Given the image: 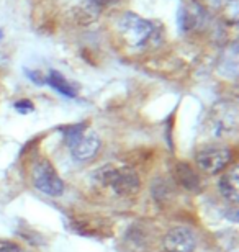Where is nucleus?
<instances>
[{
  "instance_id": "1",
  "label": "nucleus",
  "mask_w": 239,
  "mask_h": 252,
  "mask_svg": "<svg viewBox=\"0 0 239 252\" xmlns=\"http://www.w3.org/2000/svg\"><path fill=\"white\" fill-rule=\"evenodd\" d=\"M118 32L123 41L131 48H143L151 41L156 33V27L149 20L136 15L133 12H126L118 20Z\"/></svg>"
},
{
  "instance_id": "2",
  "label": "nucleus",
  "mask_w": 239,
  "mask_h": 252,
  "mask_svg": "<svg viewBox=\"0 0 239 252\" xmlns=\"http://www.w3.org/2000/svg\"><path fill=\"white\" fill-rule=\"evenodd\" d=\"M97 179L116 195H133L139 189V177L133 169L126 165H105L97 172Z\"/></svg>"
},
{
  "instance_id": "3",
  "label": "nucleus",
  "mask_w": 239,
  "mask_h": 252,
  "mask_svg": "<svg viewBox=\"0 0 239 252\" xmlns=\"http://www.w3.org/2000/svg\"><path fill=\"white\" fill-rule=\"evenodd\" d=\"M233 153L230 148L225 146H210V148H203L197 153L195 160L205 174L215 175L221 172L223 169L228 167V164L231 162Z\"/></svg>"
},
{
  "instance_id": "4",
  "label": "nucleus",
  "mask_w": 239,
  "mask_h": 252,
  "mask_svg": "<svg viewBox=\"0 0 239 252\" xmlns=\"http://www.w3.org/2000/svg\"><path fill=\"white\" fill-rule=\"evenodd\" d=\"M33 182L39 191L49 196H59L64 191V184L61 180L59 174L56 172L53 164L49 160L43 159L34 165L33 169Z\"/></svg>"
},
{
  "instance_id": "5",
  "label": "nucleus",
  "mask_w": 239,
  "mask_h": 252,
  "mask_svg": "<svg viewBox=\"0 0 239 252\" xmlns=\"http://www.w3.org/2000/svg\"><path fill=\"white\" fill-rule=\"evenodd\" d=\"M211 133L218 138H226L231 136L238 128V113L236 108L231 103H218L213 107L211 117H210Z\"/></svg>"
},
{
  "instance_id": "6",
  "label": "nucleus",
  "mask_w": 239,
  "mask_h": 252,
  "mask_svg": "<svg viewBox=\"0 0 239 252\" xmlns=\"http://www.w3.org/2000/svg\"><path fill=\"white\" fill-rule=\"evenodd\" d=\"M166 252H193L197 246V239L190 229L187 228H172L164 238Z\"/></svg>"
},
{
  "instance_id": "7",
  "label": "nucleus",
  "mask_w": 239,
  "mask_h": 252,
  "mask_svg": "<svg viewBox=\"0 0 239 252\" xmlns=\"http://www.w3.org/2000/svg\"><path fill=\"white\" fill-rule=\"evenodd\" d=\"M220 190L223 196L233 205H238L239 201V170L238 165H233L231 170H228L220 179Z\"/></svg>"
},
{
  "instance_id": "8",
  "label": "nucleus",
  "mask_w": 239,
  "mask_h": 252,
  "mask_svg": "<svg viewBox=\"0 0 239 252\" xmlns=\"http://www.w3.org/2000/svg\"><path fill=\"white\" fill-rule=\"evenodd\" d=\"M100 149V139L95 134H87L82 136L77 144L72 146V156L77 160H89L97 156Z\"/></svg>"
},
{
  "instance_id": "9",
  "label": "nucleus",
  "mask_w": 239,
  "mask_h": 252,
  "mask_svg": "<svg viewBox=\"0 0 239 252\" xmlns=\"http://www.w3.org/2000/svg\"><path fill=\"white\" fill-rule=\"evenodd\" d=\"M72 17L75 20V23L90 25L100 17V8L97 7V5H94L90 0H87V2L79 3L77 7L72 10Z\"/></svg>"
},
{
  "instance_id": "10",
  "label": "nucleus",
  "mask_w": 239,
  "mask_h": 252,
  "mask_svg": "<svg viewBox=\"0 0 239 252\" xmlns=\"http://www.w3.org/2000/svg\"><path fill=\"white\" fill-rule=\"evenodd\" d=\"M175 174H177L179 182L184 185L185 189L198 190V187H200V179H198V175L193 172V169L190 167V165H187L185 162H180L179 165H177Z\"/></svg>"
},
{
  "instance_id": "11",
  "label": "nucleus",
  "mask_w": 239,
  "mask_h": 252,
  "mask_svg": "<svg viewBox=\"0 0 239 252\" xmlns=\"http://www.w3.org/2000/svg\"><path fill=\"white\" fill-rule=\"evenodd\" d=\"M46 82H48L54 90H58L59 94L66 95V97H75V95H77V92H75V89L68 82V80H66V77H64L63 74L58 72V70H51L49 75L46 77Z\"/></svg>"
},
{
  "instance_id": "12",
  "label": "nucleus",
  "mask_w": 239,
  "mask_h": 252,
  "mask_svg": "<svg viewBox=\"0 0 239 252\" xmlns=\"http://www.w3.org/2000/svg\"><path fill=\"white\" fill-rule=\"evenodd\" d=\"M202 7L198 5L197 7V12L200 10ZM195 12V10H192V8H184L182 7L179 10V25H180V28L182 30H193L198 25V22H200V15H198Z\"/></svg>"
},
{
  "instance_id": "13",
  "label": "nucleus",
  "mask_w": 239,
  "mask_h": 252,
  "mask_svg": "<svg viewBox=\"0 0 239 252\" xmlns=\"http://www.w3.org/2000/svg\"><path fill=\"white\" fill-rule=\"evenodd\" d=\"M84 136V125H75V126H70L64 131V138H66V143H68L70 148L77 144V141Z\"/></svg>"
},
{
  "instance_id": "14",
  "label": "nucleus",
  "mask_w": 239,
  "mask_h": 252,
  "mask_svg": "<svg viewBox=\"0 0 239 252\" xmlns=\"http://www.w3.org/2000/svg\"><path fill=\"white\" fill-rule=\"evenodd\" d=\"M0 252H25L20 246L10 243V241H0Z\"/></svg>"
},
{
  "instance_id": "15",
  "label": "nucleus",
  "mask_w": 239,
  "mask_h": 252,
  "mask_svg": "<svg viewBox=\"0 0 239 252\" xmlns=\"http://www.w3.org/2000/svg\"><path fill=\"white\" fill-rule=\"evenodd\" d=\"M15 108H17L18 112H22V113H28V112H32V110H33V103L28 102V100H20V102L15 103Z\"/></svg>"
},
{
  "instance_id": "16",
  "label": "nucleus",
  "mask_w": 239,
  "mask_h": 252,
  "mask_svg": "<svg viewBox=\"0 0 239 252\" xmlns=\"http://www.w3.org/2000/svg\"><path fill=\"white\" fill-rule=\"evenodd\" d=\"M94 5H97L99 8L102 7H108V5H115V3H118L120 0H90Z\"/></svg>"
},
{
  "instance_id": "17",
  "label": "nucleus",
  "mask_w": 239,
  "mask_h": 252,
  "mask_svg": "<svg viewBox=\"0 0 239 252\" xmlns=\"http://www.w3.org/2000/svg\"><path fill=\"white\" fill-rule=\"evenodd\" d=\"M2 38H3V33H2V30H0V41H2Z\"/></svg>"
}]
</instances>
